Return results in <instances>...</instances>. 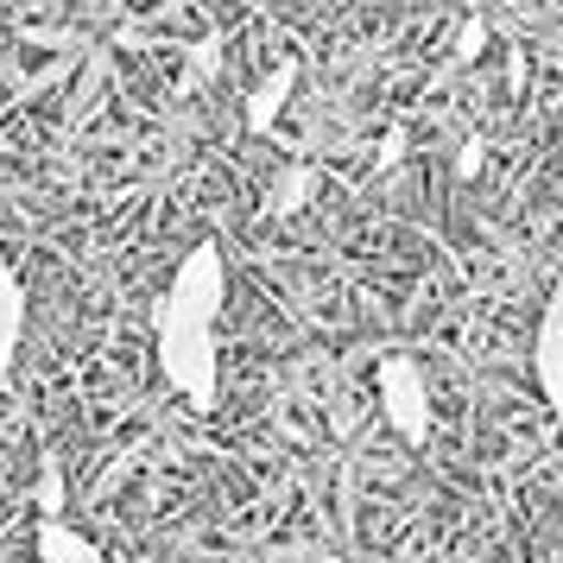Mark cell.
Returning a JSON list of instances; mask_svg holds the SVG:
<instances>
[{
  "mask_svg": "<svg viewBox=\"0 0 563 563\" xmlns=\"http://www.w3.org/2000/svg\"><path fill=\"white\" fill-rule=\"evenodd\" d=\"M158 367H165V380L178 386L190 406H216V386H222V367H216V330H203V323H178V317H158Z\"/></svg>",
  "mask_w": 563,
  "mask_h": 563,
  "instance_id": "1",
  "label": "cell"
},
{
  "mask_svg": "<svg viewBox=\"0 0 563 563\" xmlns=\"http://www.w3.org/2000/svg\"><path fill=\"white\" fill-rule=\"evenodd\" d=\"M222 298H229V266H222V247H190L178 260V273L165 285V298H158V317H178V323H203L216 330V317H222Z\"/></svg>",
  "mask_w": 563,
  "mask_h": 563,
  "instance_id": "2",
  "label": "cell"
},
{
  "mask_svg": "<svg viewBox=\"0 0 563 563\" xmlns=\"http://www.w3.org/2000/svg\"><path fill=\"white\" fill-rule=\"evenodd\" d=\"M380 406L406 443H424L431 437V393H424V367L411 355L380 361Z\"/></svg>",
  "mask_w": 563,
  "mask_h": 563,
  "instance_id": "3",
  "label": "cell"
},
{
  "mask_svg": "<svg viewBox=\"0 0 563 563\" xmlns=\"http://www.w3.org/2000/svg\"><path fill=\"white\" fill-rule=\"evenodd\" d=\"M538 386H544V406L563 418V279L538 317Z\"/></svg>",
  "mask_w": 563,
  "mask_h": 563,
  "instance_id": "4",
  "label": "cell"
},
{
  "mask_svg": "<svg viewBox=\"0 0 563 563\" xmlns=\"http://www.w3.org/2000/svg\"><path fill=\"white\" fill-rule=\"evenodd\" d=\"M20 342H26V285L13 273V260L0 254V374L20 361Z\"/></svg>",
  "mask_w": 563,
  "mask_h": 563,
  "instance_id": "5",
  "label": "cell"
},
{
  "mask_svg": "<svg viewBox=\"0 0 563 563\" xmlns=\"http://www.w3.org/2000/svg\"><path fill=\"white\" fill-rule=\"evenodd\" d=\"M38 563H108L77 526H64V519H45V532H38Z\"/></svg>",
  "mask_w": 563,
  "mask_h": 563,
  "instance_id": "6",
  "label": "cell"
},
{
  "mask_svg": "<svg viewBox=\"0 0 563 563\" xmlns=\"http://www.w3.org/2000/svg\"><path fill=\"white\" fill-rule=\"evenodd\" d=\"M291 82H298V64H279L273 77L260 82L254 96H247V128H254V133H266V128H273V114L285 108V96H291Z\"/></svg>",
  "mask_w": 563,
  "mask_h": 563,
  "instance_id": "7",
  "label": "cell"
}]
</instances>
